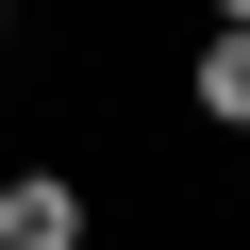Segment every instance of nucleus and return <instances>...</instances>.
Listing matches in <instances>:
<instances>
[{
	"label": "nucleus",
	"instance_id": "nucleus-2",
	"mask_svg": "<svg viewBox=\"0 0 250 250\" xmlns=\"http://www.w3.org/2000/svg\"><path fill=\"white\" fill-rule=\"evenodd\" d=\"M184 117H200L217 150H250V0H217V34L184 50Z\"/></svg>",
	"mask_w": 250,
	"mask_h": 250
},
{
	"label": "nucleus",
	"instance_id": "nucleus-3",
	"mask_svg": "<svg viewBox=\"0 0 250 250\" xmlns=\"http://www.w3.org/2000/svg\"><path fill=\"white\" fill-rule=\"evenodd\" d=\"M0 67H17V0H0Z\"/></svg>",
	"mask_w": 250,
	"mask_h": 250
},
{
	"label": "nucleus",
	"instance_id": "nucleus-1",
	"mask_svg": "<svg viewBox=\"0 0 250 250\" xmlns=\"http://www.w3.org/2000/svg\"><path fill=\"white\" fill-rule=\"evenodd\" d=\"M0 250H100V217H83V167H67V150H17V167H0Z\"/></svg>",
	"mask_w": 250,
	"mask_h": 250
}]
</instances>
